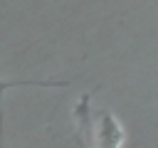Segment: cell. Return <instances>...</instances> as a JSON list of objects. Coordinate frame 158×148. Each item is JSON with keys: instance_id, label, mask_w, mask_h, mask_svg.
Segmentation results:
<instances>
[{"instance_id": "6da1fadb", "label": "cell", "mask_w": 158, "mask_h": 148, "mask_svg": "<svg viewBox=\"0 0 158 148\" xmlns=\"http://www.w3.org/2000/svg\"><path fill=\"white\" fill-rule=\"evenodd\" d=\"M72 118L81 148H121L126 141V131L118 123V118L111 111L94 106L89 94H84L77 101Z\"/></svg>"}, {"instance_id": "7a4b0ae2", "label": "cell", "mask_w": 158, "mask_h": 148, "mask_svg": "<svg viewBox=\"0 0 158 148\" xmlns=\"http://www.w3.org/2000/svg\"><path fill=\"white\" fill-rule=\"evenodd\" d=\"M67 79H15L5 81L0 79V148H2V94L12 86H67Z\"/></svg>"}]
</instances>
